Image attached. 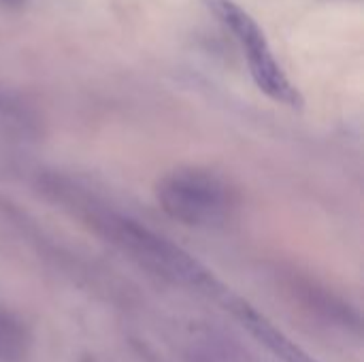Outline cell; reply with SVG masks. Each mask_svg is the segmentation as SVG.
<instances>
[{
  "label": "cell",
  "mask_w": 364,
  "mask_h": 362,
  "mask_svg": "<svg viewBox=\"0 0 364 362\" xmlns=\"http://www.w3.org/2000/svg\"><path fill=\"white\" fill-rule=\"evenodd\" d=\"M92 226L149 273L207 294H224L220 282L194 256L145 224L113 209L92 211Z\"/></svg>",
  "instance_id": "cell-1"
},
{
  "label": "cell",
  "mask_w": 364,
  "mask_h": 362,
  "mask_svg": "<svg viewBox=\"0 0 364 362\" xmlns=\"http://www.w3.org/2000/svg\"><path fill=\"white\" fill-rule=\"evenodd\" d=\"M156 201L168 218L186 226L215 228L230 220L237 192L209 169L181 166L158 179Z\"/></svg>",
  "instance_id": "cell-2"
},
{
  "label": "cell",
  "mask_w": 364,
  "mask_h": 362,
  "mask_svg": "<svg viewBox=\"0 0 364 362\" xmlns=\"http://www.w3.org/2000/svg\"><path fill=\"white\" fill-rule=\"evenodd\" d=\"M207 4L220 17V21L235 34L237 43L241 45L256 87L262 94H267L271 100H275L277 105L301 109L303 96L284 73L258 21L245 9H241L235 0H207Z\"/></svg>",
  "instance_id": "cell-3"
},
{
  "label": "cell",
  "mask_w": 364,
  "mask_h": 362,
  "mask_svg": "<svg viewBox=\"0 0 364 362\" xmlns=\"http://www.w3.org/2000/svg\"><path fill=\"white\" fill-rule=\"evenodd\" d=\"M228 305H230V312L235 314V318L254 335V339H258L264 348H269L277 358H282L284 362H318L301 346H296L292 339H288L279 329H275L269 320H264V316H260L256 309H252L247 303L235 299Z\"/></svg>",
  "instance_id": "cell-4"
},
{
  "label": "cell",
  "mask_w": 364,
  "mask_h": 362,
  "mask_svg": "<svg viewBox=\"0 0 364 362\" xmlns=\"http://www.w3.org/2000/svg\"><path fill=\"white\" fill-rule=\"evenodd\" d=\"M0 2H6V4H11V2H21V0H0Z\"/></svg>",
  "instance_id": "cell-5"
}]
</instances>
